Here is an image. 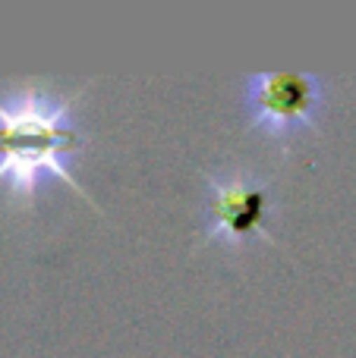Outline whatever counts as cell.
<instances>
[{"mask_svg":"<svg viewBox=\"0 0 356 358\" xmlns=\"http://www.w3.org/2000/svg\"><path fill=\"white\" fill-rule=\"evenodd\" d=\"M202 223L199 242H224V245H249L265 239L278 245L271 233L275 220V192L271 179L240 164H221V167L202 170Z\"/></svg>","mask_w":356,"mask_h":358,"instance_id":"obj_2","label":"cell"},{"mask_svg":"<svg viewBox=\"0 0 356 358\" xmlns=\"http://www.w3.org/2000/svg\"><path fill=\"white\" fill-rule=\"evenodd\" d=\"M82 92L85 85L73 94H60L48 85H13L0 92V185H6L16 204H32L48 179H63L98 208L69 167L82 148L76 120Z\"/></svg>","mask_w":356,"mask_h":358,"instance_id":"obj_1","label":"cell"},{"mask_svg":"<svg viewBox=\"0 0 356 358\" xmlns=\"http://www.w3.org/2000/svg\"><path fill=\"white\" fill-rule=\"evenodd\" d=\"M325 98L328 85L315 73H249L240 82V104L249 126L278 145L315 129Z\"/></svg>","mask_w":356,"mask_h":358,"instance_id":"obj_3","label":"cell"}]
</instances>
